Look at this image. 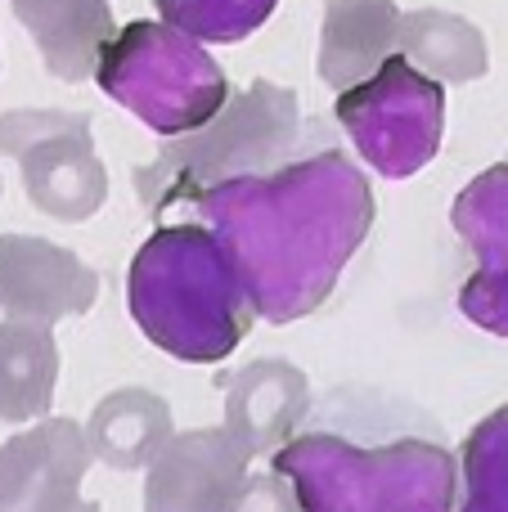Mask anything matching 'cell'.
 Wrapping results in <instances>:
<instances>
[{
	"label": "cell",
	"mask_w": 508,
	"mask_h": 512,
	"mask_svg": "<svg viewBox=\"0 0 508 512\" xmlns=\"http://www.w3.org/2000/svg\"><path fill=\"white\" fill-rule=\"evenodd\" d=\"M450 225L477 261L459 283V310L486 333L508 337V162H495L459 189Z\"/></svg>",
	"instance_id": "9c48e42d"
},
{
	"label": "cell",
	"mask_w": 508,
	"mask_h": 512,
	"mask_svg": "<svg viewBox=\"0 0 508 512\" xmlns=\"http://www.w3.org/2000/svg\"><path fill=\"white\" fill-rule=\"evenodd\" d=\"M333 117L351 135L360 162L387 180L423 171L446 135V86L392 54L369 81L342 90Z\"/></svg>",
	"instance_id": "8992f818"
},
{
	"label": "cell",
	"mask_w": 508,
	"mask_h": 512,
	"mask_svg": "<svg viewBox=\"0 0 508 512\" xmlns=\"http://www.w3.org/2000/svg\"><path fill=\"white\" fill-rule=\"evenodd\" d=\"M279 0H153V9L162 14V23L189 32L194 41H216V45H234L248 41Z\"/></svg>",
	"instance_id": "d6986e66"
},
{
	"label": "cell",
	"mask_w": 508,
	"mask_h": 512,
	"mask_svg": "<svg viewBox=\"0 0 508 512\" xmlns=\"http://www.w3.org/2000/svg\"><path fill=\"white\" fill-rule=\"evenodd\" d=\"M234 512H302V504H297L293 486H288V481L270 468L266 477H252L248 481V495H243V504Z\"/></svg>",
	"instance_id": "ffe728a7"
},
{
	"label": "cell",
	"mask_w": 508,
	"mask_h": 512,
	"mask_svg": "<svg viewBox=\"0 0 508 512\" xmlns=\"http://www.w3.org/2000/svg\"><path fill=\"white\" fill-rule=\"evenodd\" d=\"M459 512H508V405L468 432L459 454Z\"/></svg>",
	"instance_id": "ac0fdd59"
},
{
	"label": "cell",
	"mask_w": 508,
	"mask_h": 512,
	"mask_svg": "<svg viewBox=\"0 0 508 512\" xmlns=\"http://www.w3.org/2000/svg\"><path fill=\"white\" fill-rule=\"evenodd\" d=\"M126 306L158 351L221 364L248 337L257 306L212 225H162L126 270Z\"/></svg>",
	"instance_id": "7a4b0ae2"
},
{
	"label": "cell",
	"mask_w": 508,
	"mask_h": 512,
	"mask_svg": "<svg viewBox=\"0 0 508 512\" xmlns=\"http://www.w3.org/2000/svg\"><path fill=\"white\" fill-rule=\"evenodd\" d=\"M302 512H459V459L428 432L356 441L333 427L270 454Z\"/></svg>",
	"instance_id": "3957f363"
},
{
	"label": "cell",
	"mask_w": 508,
	"mask_h": 512,
	"mask_svg": "<svg viewBox=\"0 0 508 512\" xmlns=\"http://www.w3.org/2000/svg\"><path fill=\"white\" fill-rule=\"evenodd\" d=\"M14 18L59 81H95L99 54L117 36L108 0H9Z\"/></svg>",
	"instance_id": "5bb4252c"
},
{
	"label": "cell",
	"mask_w": 508,
	"mask_h": 512,
	"mask_svg": "<svg viewBox=\"0 0 508 512\" xmlns=\"http://www.w3.org/2000/svg\"><path fill=\"white\" fill-rule=\"evenodd\" d=\"M95 86L167 140L207 126L234 95L225 68L203 50V41L149 18L117 27L99 54Z\"/></svg>",
	"instance_id": "5b68a950"
},
{
	"label": "cell",
	"mask_w": 508,
	"mask_h": 512,
	"mask_svg": "<svg viewBox=\"0 0 508 512\" xmlns=\"http://www.w3.org/2000/svg\"><path fill=\"white\" fill-rule=\"evenodd\" d=\"M297 140V90L279 81H252L248 90H234L225 108L207 126L189 135H171L158 158L131 171V185L140 207L162 216L167 207H194L216 185L257 171H275L288 162Z\"/></svg>",
	"instance_id": "277c9868"
},
{
	"label": "cell",
	"mask_w": 508,
	"mask_h": 512,
	"mask_svg": "<svg viewBox=\"0 0 508 512\" xmlns=\"http://www.w3.org/2000/svg\"><path fill=\"white\" fill-rule=\"evenodd\" d=\"M90 441L72 418H36L0 445V512H63L81 499Z\"/></svg>",
	"instance_id": "30bf717a"
},
{
	"label": "cell",
	"mask_w": 508,
	"mask_h": 512,
	"mask_svg": "<svg viewBox=\"0 0 508 512\" xmlns=\"http://www.w3.org/2000/svg\"><path fill=\"white\" fill-rule=\"evenodd\" d=\"M59 346L50 324H0V423H36L54 405Z\"/></svg>",
	"instance_id": "e0dca14e"
},
{
	"label": "cell",
	"mask_w": 508,
	"mask_h": 512,
	"mask_svg": "<svg viewBox=\"0 0 508 512\" xmlns=\"http://www.w3.org/2000/svg\"><path fill=\"white\" fill-rule=\"evenodd\" d=\"M194 212L230 248L257 319L293 324L333 297L378 207L351 153L315 149L275 171L225 180L198 198Z\"/></svg>",
	"instance_id": "6da1fadb"
},
{
	"label": "cell",
	"mask_w": 508,
	"mask_h": 512,
	"mask_svg": "<svg viewBox=\"0 0 508 512\" xmlns=\"http://www.w3.org/2000/svg\"><path fill=\"white\" fill-rule=\"evenodd\" d=\"M176 436L171 423V405L158 391L144 387H117L95 405L86 423L90 454L99 463H108L113 472H140L167 450V441Z\"/></svg>",
	"instance_id": "9a60e30c"
},
{
	"label": "cell",
	"mask_w": 508,
	"mask_h": 512,
	"mask_svg": "<svg viewBox=\"0 0 508 512\" xmlns=\"http://www.w3.org/2000/svg\"><path fill=\"white\" fill-rule=\"evenodd\" d=\"M396 54L410 59L419 72H428L432 81H441V86L482 81L486 68H491L486 32L473 18L450 14V9H410V14H401Z\"/></svg>",
	"instance_id": "2e32d148"
},
{
	"label": "cell",
	"mask_w": 508,
	"mask_h": 512,
	"mask_svg": "<svg viewBox=\"0 0 508 512\" xmlns=\"http://www.w3.org/2000/svg\"><path fill=\"white\" fill-rule=\"evenodd\" d=\"M252 459L225 427H198L167 441L144 477V512H234L248 495Z\"/></svg>",
	"instance_id": "ba28073f"
},
{
	"label": "cell",
	"mask_w": 508,
	"mask_h": 512,
	"mask_svg": "<svg viewBox=\"0 0 508 512\" xmlns=\"http://www.w3.org/2000/svg\"><path fill=\"white\" fill-rule=\"evenodd\" d=\"M401 9L392 0H324L320 54L315 68L329 90H351L369 81L396 54Z\"/></svg>",
	"instance_id": "4fadbf2b"
},
{
	"label": "cell",
	"mask_w": 508,
	"mask_h": 512,
	"mask_svg": "<svg viewBox=\"0 0 508 512\" xmlns=\"http://www.w3.org/2000/svg\"><path fill=\"white\" fill-rule=\"evenodd\" d=\"M63 512H99V504H90V499H72Z\"/></svg>",
	"instance_id": "44dd1931"
},
{
	"label": "cell",
	"mask_w": 508,
	"mask_h": 512,
	"mask_svg": "<svg viewBox=\"0 0 508 512\" xmlns=\"http://www.w3.org/2000/svg\"><path fill=\"white\" fill-rule=\"evenodd\" d=\"M0 189H5V185H0Z\"/></svg>",
	"instance_id": "7402d4cb"
},
{
	"label": "cell",
	"mask_w": 508,
	"mask_h": 512,
	"mask_svg": "<svg viewBox=\"0 0 508 512\" xmlns=\"http://www.w3.org/2000/svg\"><path fill=\"white\" fill-rule=\"evenodd\" d=\"M0 153L23 171L27 203L54 221H90L108 198V171L90 140V117L68 108L0 113Z\"/></svg>",
	"instance_id": "52a82bcc"
},
{
	"label": "cell",
	"mask_w": 508,
	"mask_h": 512,
	"mask_svg": "<svg viewBox=\"0 0 508 512\" xmlns=\"http://www.w3.org/2000/svg\"><path fill=\"white\" fill-rule=\"evenodd\" d=\"M95 301L99 274L77 252L50 239H32V234L0 239V310L5 319L54 328L59 319L86 315Z\"/></svg>",
	"instance_id": "8fae6325"
},
{
	"label": "cell",
	"mask_w": 508,
	"mask_h": 512,
	"mask_svg": "<svg viewBox=\"0 0 508 512\" xmlns=\"http://www.w3.org/2000/svg\"><path fill=\"white\" fill-rule=\"evenodd\" d=\"M311 409V382L288 360H252L225 378V432L248 459L275 454L288 445Z\"/></svg>",
	"instance_id": "7c38bea8"
}]
</instances>
